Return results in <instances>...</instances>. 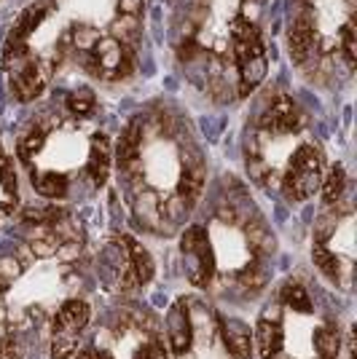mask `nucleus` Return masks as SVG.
Segmentation results:
<instances>
[{"label": "nucleus", "mask_w": 357, "mask_h": 359, "mask_svg": "<svg viewBox=\"0 0 357 359\" xmlns=\"http://www.w3.org/2000/svg\"><path fill=\"white\" fill-rule=\"evenodd\" d=\"M89 306L84 300H65L54 316V335H51V357L70 359L78 348V338L89 325Z\"/></svg>", "instance_id": "4"}, {"label": "nucleus", "mask_w": 357, "mask_h": 359, "mask_svg": "<svg viewBox=\"0 0 357 359\" xmlns=\"http://www.w3.org/2000/svg\"><path fill=\"white\" fill-rule=\"evenodd\" d=\"M231 43H234V60L239 67V94H250L266 78L268 62L264 43L258 38V30L247 19H234Z\"/></svg>", "instance_id": "1"}, {"label": "nucleus", "mask_w": 357, "mask_h": 359, "mask_svg": "<svg viewBox=\"0 0 357 359\" xmlns=\"http://www.w3.org/2000/svg\"><path fill=\"white\" fill-rule=\"evenodd\" d=\"M11 73V91H14L16 100L27 102V100H35L46 86V73L41 67V62L32 60V57H25V60L8 67Z\"/></svg>", "instance_id": "9"}, {"label": "nucleus", "mask_w": 357, "mask_h": 359, "mask_svg": "<svg viewBox=\"0 0 357 359\" xmlns=\"http://www.w3.org/2000/svg\"><path fill=\"white\" fill-rule=\"evenodd\" d=\"M32 188L44 198H65L67 196V180L60 172H38V175H32Z\"/></svg>", "instance_id": "16"}, {"label": "nucleus", "mask_w": 357, "mask_h": 359, "mask_svg": "<svg viewBox=\"0 0 357 359\" xmlns=\"http://www.w3.org/2000/svg\"><path fill=\"white\" fill-rule=\"evenodd\" d=\"M22 273V263L16 257H0V292H6Z\"/></svg>", "instance_id": "21"}, {"label": "nucleus", "mask_w": 357, "mask_h": 359, "mask_svg": "<svg viewBox=\"0 0 357 359\" xmlns=\"http://www.w3.org/2000/svg\"><path fill=\"white\" fill-rule=\"evenodd\" d=\"M67 110H70L73 116H89L91 110H94V94H91L89 89L73 91V94L67 97Z\"/></svg>", "instance_id": "20"}, {"label": "nucleus", "mask_w": 357, "mask_h": 359, "mask_svg": "<svg viewBox=\"0 0 357 359\" xmlns=\"http://www.w3.org/2000/svg\"><path fill=\"white\" fill-rule=\"evenodd\" d=\"M134 359H167V348L159 338H150L148 344L140 346V351H137V357Z\"/></svg>", "instance_id": "24"}, {"label": "nucleus", "mask_w": 357, "mask_h": 359, "mask_svg": "<svg viewBox=\"0 0 357 359\" xmlns=\"http://www.w3.org/2000/svg\"><path fill=\"white\" fill-rule=\"evenodd\" d=\"M97 41H100V32H94V30H75V43H78V48H84V51H91Z\"/></svg>", "instance_id": "25"}, {"label": "nucleus", "mask_w": 357, "mask_h": 359, "mask_svg": "<svg viewBox=\"0 0 357 359\" xmlns=\"http://www.w3.org/2000/svg\"><path fill=\"white\" fill-rule=\"evenodd\" d=\"M180 252L186 260L188 282L194 287H207L215 276V271H218V263H215V252H212L207 231L202 225L186 228V233L180 239Z\"/></svg>", "instance_id": "3"}, {"label": "nucleus", "mask_w": 357, "mask_h": 359, "mask_svg": "<svg viewBox=\"0 0 357 359\" xmlns=\"http://www.w3.org/2000/svg\"><path fill=\"white\" fill-rule=\"evenodd\" d=\"M86 175H89L94 188H103L108 175H110V140L105 135H94L89 145V161H86Z\"/></svg>", "instance_id": "12"}, {"label": "nucleus", "mask_w": 357, "mask_h": 359, "mask_svg": "<svg viewBox=\"0 0 357 359\" xmlns=\"http://www.w3.org/2000/svg\"><path fill=\"white\" fill-rule=\"evenodd\" d=\"M44 145H46V132L44 129H30L27 135H25V140H22V156L25 158H32L38 150H44Z\"/></svg>", "instance_id": "22"}, {"label": "nucleus", "mask_w": 357, "mask_h": 359, "mask_svg": "<svg viewBox=\"0 0 357 359\" xmlns=\"http://www.w3.org/2000/svg\"><path fill=\"white\" fill-rule=\"evenodd\" d=\"M119 8L124 16H137L140 14V8H143V0H121Z\"/></svg>", "instance_id": "27"}, {"label": "nucleus", "mask_w": 357, "mask_h": 359, "mask_svg": "<svg viewBox=\"0 0 357 359\" xmlns=\"http://www.w3.org/2000/svg\"><path fill=\"white\" fill-rule=\"evenodd\" d=\"M280 303L296 314H312V298L301 282H285L280 290Z\"/></svg>", "instance_id": "15"}, {"label": "nucleus", "mask_w": 357, "mask_h": 359, "mask_svg": "<svg viewBox=\"0 0 357 359\" xmlns=\"http://www.w3.org/2000/svg\"><path fill=\"white\" fill-rule=\"evenodd\" d=\"M91 54V70L103 78H116L129 70V51L124 48L119 38H100Z\"/></svg>", "instance_id": "6"}, {"label": "nucleus", "mask_w": 357, "mask_h": 359, "mask_svg": "<svg viewBox=\"0 0 357 359\" xmlns=\"http://www.w3.org/2000/svg\"><path fill=\"white\" fill-rule=\"evenodd\" d=\"M298 126H301V110L285 94H277L266 105L264 116H261V129L271 132V135H290V132H296Z\"/></svg>", "instance_id": "8"}, {"label": "nucleus", "mask_w": 357, "mask_h": 359, "mask_svg": "<svg viewBox=\"0 0 357 359\" xmlns=\"http://www.w3.org/2000/svg\"><path fill=\"white\" fill-rule=\"evenodd\" d=\"M314 359H339L342 357V330L336 322H323L312 332Z\"/></svg>", "instance_id": "13"}, {"label": "nucleus", "mask_w": 357, "mask_h": 359, "mask_svg": "<svg viewBox=\"0 0 357 359\" xmlns=\"http://www.w3.org/2000/svg\"><path fill=\"white\" fill-rule=\"evenodd\" d=\"M167 335H169V348L172 354H188L191 344H194V325H191V314H188V303L178 300L172 306V311L167 316Z\"/></svg>", "instance_id": "10"}, {"label": "nucleus", "mask_w": 357, "mask_h": 359, "mask_svg": "<svg viewBox=\"0 0 357 359\" xmlns=\"http://www.w3.org/2000/svg\"><path fill=\"white\" fill-rule=\"evenodd\" d=\"M221 338H223L228 354L234 359H250L253 354V330L239 319H223L221 322Z\"/></svg>", "instance_id": "11"}, {"label": "nucleus", "mask_w": 357, "mask_h": 359, "mask_svg": "<svg viewBox=\"0 0 357 359\" xmlns=\"http://www.w3.org/2000/svg\"><path fill=\"white\" fill-rule=\"evenodd\" d=\"M121 252H124V276H121V290L143 287L153 279V257L143 244H137L129 236H121Z\"/></svg>", "instance_id": "5"}, {"label": "nucleus", "mask_w": 357, "mask_h": 359, "mask_svg": "<svg viewBox=\"0 0 357 359\" xmlns=\"http://www.w3.org/2000/svg\"><path fill=\"white\" fill-rule=\"evenodd\" d=\"M342 48H344V60L349 65V70L355 67V27L346 25L342 30Z\"/></svg>", "instance_id": "23"}, {"label": "nucleus", "mask_w": 357, "mask_h": 359, "mask_svg": "<svg viewBox=\"0 0 357 359\" xmlns=\"http://www.w3.org/2000/svg\"><path fill=\"white\" fill-rule=\"evenodd\" d=\"M0 335H3V332H0Z\"/></svg>", "instance_id": "28"}, {"label": "nucleus", "mask_w": 357, "mask_h": 359, "mask_svg": "<svg viewBox=\"0 0 357 359\" xmlns=\"http://www.w3.org/2000/svg\"><path fill=\"white\" fill-rule=\"evenodd\" d=\"M312 257H314V266L323 271L330 282H339V279H342V260L336 257V252H330V250H327L323 239L314 241Z\"/></svg>", "instance_id": "17"}, {"label": "nucleus", "mask_w": 357, "mask_h": 359, "mask_svg": "<svg viewBox=\"0 0 357 359\" xmlns=\"http://www.w3.org/2000/svg\"><path fill=\"white\" fill-rule=\"evenodd\" d=\"M344 188H346V175H344L342 166L336 164L330 169L327 180H323V198H325V204H336L342 198Z\"/></svg>", "instance_id": "18"}, {"label": "nucleus", "mask_w": 357, "mask_h": 359, "mask_svg": "<svg viewBox=\"0 0 357 359\" xmlns=\"http://www.w3.org/2000/svg\"><path fill=\"white\" fill-rule=\"evenodd\" d=\"M75 359H113V354L105 351V348H94V346H89V348H84Z\"/></svg>", "instance_id": "26"}, {"label": "nucleus", "mask_w": 357, "mask_h": 359, "mask_svg": "<svg viewBox=\"0 0 357 359\" xmlns=\"http://www.w3.org/2000/svg\"><path fill=\"white\" fill-rule=\"evenodd\" d=\"M253 341L258 354L264 359H277L283 357L285 351V325H283V316L277 309H268L261 314L258 325H255L253 332Z\"/></svg>", "instance_id": "7"}, {"label": "nucleus", "mask_w": 357, "mask_h": 359, "mask_svg": "<svg viewBox=\"0 0 357 359\" xmlns=\"http://www.w3.org/2000/svg\"><path fill=\"white\" fill-rule=\"evenodd\" d=\"M323 185V156L314 145H301L285 169L283 194L287 201H306Z\"/></svg>", "instance_id": "2"}, {"label": "nucleus", "mask_w": 357, "mask_h": 359, "mask_svg": "<svg viewBox=\"0 0 357 359\" xmlns=\"http://www.w3.org/2000/svg\"><path fill=\"white\" fill-rule=\"evenodd\" d=\"M46 16V8L44 6H32V8H27L25 11V16L19 19V25H16L14 35H11V41H19V43H25V38L30 35L38 25H41V19Z\"/></svg>", "instance_id": "19"}, {"label": "nucleus", "mask_w": 357, "mask_h": 359, "mask_svg": "<svg viewBox=\"0 0 357 359\" xmlns=\"http://www.w3.org/2000/svg\"><path fill=\"white\" fill-rule=\"evenodd\" d=\"M312 43H314V30H312V22L306 19V16H301L296 25H293V30H290V57L293 62H304L309 54H312Z\"/></svg>", "instance_id": "14"}]
</instances>
